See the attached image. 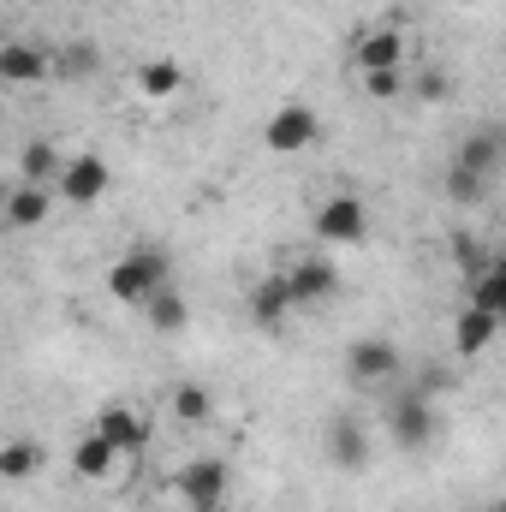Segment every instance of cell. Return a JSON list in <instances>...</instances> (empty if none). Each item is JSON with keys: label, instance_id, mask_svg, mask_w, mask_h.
I'll return each instance as SVG.
<instances>
[{"label": "cell", "instance_id": "obj_1", "mask_svg": "<svg viewBox=\"0 0 506 512\" xmlns=\"http://www.w3.org/2000/svg\"><path fill=\"white\" fill-rule=\"evenodd\" d=\"M161 286H173V268H167V256L155 245H137V251L114 256V268H108V298L131 304V310H143Z\"/></svg>", "mask_w": 506, "mask_h": 512}, {"label": "cell", "instance_id": "obj_2", "mask_svg": "<svg viewBox=\"0 0 506 512\" xmlns=\"http://www.w3.org/2000/svg\"><path fill=\"white\" fill-rule=\"evenodd\" d=\"M310 233H316V245H328V251H352V245L370 239V203H364L358 191H328V197L310 209Z\"/></svg>", "mask_w": 506, "mask_h": 512}, {"label": "cell", "instance_id": "obj_3", "mask_svg": "<svg viewBox=\"0 0 506 512\" xmlns=\"http://www.w3.org/2000/svg\"><path fill=\"white\" fill-rule=\"evenodd\" d=\"M274 274H280V286H286V298H292V316H298V310H322V304H334V292H340L334 256H316V251H292Z\"/></svg>", "mask_w": 506, "mask_h": 512}, {"label": "cell", "instance_id": "obj_4", "mask_svg": "<svg viewBox=\"0 0 506 512\" xmlns=\"http://www.w3.org/2000/svg\"><path fill=\"white\" fill-rule=\"evenodd\" d=\"M173 495L191 512H221L227 495H233V465L221 453H197V459H185L173 471Z\"/></svg>", "mask_w": 506, "mask_h": 512}, {"label": "cell", "instance_id": "obj_5", "mask_svg": "<svg viewBox=\"0 0 506 512\" xmlns=\"http://www.w3.org/2000/svg\"><path fill=\"white\" fill-rule=\"evenodd\" d=\"M387 435H393V447H405V453H429L435 435H441L435 399H423L417 387L393 393V399H387Z\"/></svg>", "mask_w": 506, "mask_h": 512}, {"label": "cell", "instance_id": "obj_6", "mask_svg": "<svg viewBox=\"0 0 506 512\" xmlns=\"http://www.w3.org/2000/svg\"><path fill=\"white\" fill-rule=\"evenodd\" d=\"M108 191H114V167H108L96 149L66 155V161H60V173H54V197H60V203H72V209H96Z\"/></svg>", "mask_w": 506, "mask_h": 512}, {"label": "cell", "instance_id": "obj_7", "mask_svg": "<svg viewBox=\"0 0 506 512\" xmlns=\"http://www.w3.org/2000/svg\"><path fill=\"white\" fill-rule=\"evenodd\" d=\"M405 376V352L387 334H358L346 346V382L352 387H393Z\"/></svg>", "mask_w": 506, "mask_h": 512}, {"label": "cell", "instance_id": "obj_8", "mask_svg": "<svg viewBox=\"0 0 506 512\" xmlns=\"http://www.w3.org/2000/svg\"><path fill=\"white\" fill-rule=\"evenodd\" d=\"M72 471H78V483L114 489V483H126V477H131V453L108 447V441H102L96 429H84V435L72 441Z\"/></svg>", "mask_w": 506, "mask_h": 512}, {"label": "cell", "instance_id": "obj_9", "mask_svg": "<svg viewBox=\"0 0 506 512\" xmlns=\"http://www.w3.org/2000/svg\"><path fill=\"white\" fill-rule=\"evenodd\" d=\"M262 143H268V155H304V149H316V143H322V120H316V108H304V102L274 108L268 126H262Z\"/></svg>", "mask_w": 506, "mask_h": 512}, {"label": "cell", "instance_id": "obj_10", "mask_svg": "<svg viewBox=\"0 0 506 512\" xmlns=\"http://www.w3.org/2000/svg\"><path fill=\"white\" fill-rule=\"evenodd\" d=\"M48 78H54V48L24 42V36H6L0 42V84L6 90H36Z\"/></svg>", "mask_w": 506, "mask_h": 512}, {"label": "cell", "instance_id": "obj_11", "mask_svg": "<svg viewBox=\"0 0 506 512\" xmlns=\"http://www.w3.org/2000/svg\"><path fill=\"white\" fill-rule=\"evenodd\" d=\"M90 429H96L108 447L131 453V459L149 447V411H143V405H131V399H108V405L96 411V423H90Z\"/></svg>", "mask_w": 506, "mask_h": 512}, {"label": "cell", "instance_id": "obj_12", "mask_svg": "<svg viewBox=\"0 0 506 512\" xmlns=\"http://www.w3.org/2000/svg\"><path fill=\"white\" fill-rule=\"evenodd\" d=\"M405 54H411V42H405L399 24H370V30L352 36V66L358 72H399Z\"/></svg>", "mask_w": 506, "mask_h": 512}, {"label": "cell", "instance_id": "obj_13", "mask_svg": "<svg viewBox=\"0 0 506 512\" xmlns=\"http://www.w3.org/2000/svg\"><path fill=\"white\" fill-rule=\"evenodd\" d=\"M161 405H167V417L179 423V429H209L215 423V387L197 382V376H179V382H167V393H161Z\"/></svg>", "mask_w": 506, "mask_h": 512}, {"label": "cell", "instance_id": "obj_14", "mask_svg": "<svg viewBox=\"0 0 506 512\" xmlns=\"http://www.w3.org/2000/svg\"><path fill=\"white\" fill-rule=\"evenodd\" d=\"M54 185H24V179H12V191H6V209H0V227L6 233H36L48 215H54Z\"/></svg>", "mask_w": 506, "mask_h": 512}, {"label": "cell", "instance_id": "obj_15", "mask_svg": "<svg viewBox=\"0 0 506 512\" xmlns=\"http://www.w3.org/2000/svg\"><path fill=\"white\" fill-rule=\"evenodd\" d=\"M322 447H328V459H334L340 471H370V429H364L358 411H340V417L328 423Z\"/></svg>", "mask_w": 506, "mask_h": 512}, {"label": "cell", "instance_id": "obj_16", "mask_svg": "<svg viewBox=\"0 0 506 512\" xmlns=\"http://www.w3.org/2000/svg\"><path fill=\"white\" fill-rule=\"evenodd\" d=\"M501 161H506V137L495 126L465 131V137H459V149H453V167H465V173H477V179H489V185H495Z\"/></svg>", "mask_w": 506, "mask_h": 512}, {"label": "cell", "instance_id": "obj_17", "mask_svg": "<svg viewBox=\"0 0 506 512\" xmlns=\"http://www.w3.org/2000/svg\"><path fill=\"white\" fill-rule=\"evenodd\" d=\"M42 471H48V447L36 435H6L0 441V483L6 489H18V483H30Z\"/></svg>", "mask_w": 506, "mask_h": 512}, {"label": "cell", "instance_id": "obj_18", "mask_svg": "<svg viewBox=\"0 0 506 512\" xmlns=\"http://www.w3.org/2000/svg\"><path fill=\"white\" fill-rule=\"evenodd\" d=\"M185 84H191V78H185L179 60H143V66H137V96H143L149 108H173V102L185 96Z\"/></svg>", "mask_w": 506, "mask_h": 512}, {"label": "cell", "instance_id": "obj_19", "mask_svg": "<svg viewBox=\"0 0 506 512\" xmlns=\"http://www.w3.org/2000/svg\"><path fill=\"white\" fill-rule=\"evenodd\" d=\"M495 340H501V316L459 304V316H453V358H483Z\"/></svg>", "mask_w": 506, "mask_h": 512}, {"label": "cell", "instance_id": "obj_20", "mask_svg": "<svg viewBox=\"0 0 506 512\" xmlns=\"http://www.w3.org/2000/svg\"><path fill=\"white\" fill-rule=\"evenodd\" d=\"M465 304L471 310H489V316H506V262H483L477 274H465Z\"/></svg>", "mask_w": 506, "mask_h": 512}, {"label": "cell", "instance_id": "obj_21", "mask_svg": "<svg viewBox=\"0 0 506 512\" xmlns=\"http://www.w3.org/2000/svg\"><path fill=\"white\" fill-rule=\"evenodd\" d=\"M60 161H66V149H60L54 137H30V143L18 149V179H24V185H54Z\"/></svg>", "mask_w": 506, "mask_h": 512}, {"label": "cell", "instance_id": "obj_22", "mask_svg": "<svg viewBox=\"0 0 506 512\" xmlns=\"http://www.w3.org/2000/svg\"><path fill=\"white\" fill-rule=\"evenodd\" d=\"M286 316H292V298H286V286H280V274H262L251 286V322L256 328H286Z\"/></svg>", "mask_w": 506, "mask_h": 512}, {"label": "cell", "instance_id": "obj_23", "mask_svg": "<svg viewBox=\"0 0 506 512\" xmlns=\"http://www.w3.org/2000/svg\"><path fill=\"white\" fill-rule=\"evenodd\" d=\"M143 322H149L161 340H173V334H185V322H191V304L179 298V286H161V292L143 304Z\"/></svg>", "mask_w": 506, "mask_h": 512}, {"label": "cell", "instance_id": "obj_24", "mask_svg": "<svg viewBox=\"0 0 506 512\" xmlns=\"http://www.w3.org/2000/svg\"><path fill=\"white\" fill-rule=\"evenodd\" d=\"M447 251H453V262H459V274H477L483 262H495V251H489V245H483L477 233H465V227H459V233L447 239Z\"/></svg>", "mask_w": 506, "mask_h": 512}, {"label": "cell", "instance_id": "obj_25", "mask_svg": "<svg viewBox=\"0 0 506 512\" xmlns=\"http://www.w3.org/2000/svg\"><path fill=\"white\" fill-rule=\"evenodd\" d=\"M447 197H453L459 209H471V203H483V197H489V179H477V173H465V167H453V161H447Z\"/></svg>", "mask_w": 506, "mask_h": 512}, {"label": "cell", "instance_id": "obj_26", "mask_svg": "<svg viewBox=\"0 0 506 512\" xmlns=\"http://www.w3.org/2000/svg\"><path fill=\"white\" fill-rule=\"evenodd\" d=\"M405 72L411 66H399V72H358V84H364L370 102H399L405 96Z\"/></svg>", "mask_w": 506, "mask_h": 512}, {"label": "cell", "instance_id": "obj_27", "mask_svg": "<svg viewBox=\"0 0 506 512\" xmlns=\"http://www.w3.org/2000/svg\"><path fill=\"white\" fill-rule=\"evenodd\" d=\"M54 72H66V78H96V48H90V42L60 48V54H54Z\"/></svg>", "mask_w": 506, "mask_h": 512}, {"label": "cell", "instance_id": "obj_28", "mask_svg": "<svg viewBox=\"0 0 506 512\" xmlns=\"http://www.w3.org/2000/svg\"><path fill=\"white\" fill-rule=\"evenodd\" d=\"M6 191H12V179H0V209H6Z\"/></svg>", "mask_w": 506, "mask_h": 512}, {"label": "cell", "instance_id": "obj_29", "mask_svg": "<svg viewBox=\"0 0 506 512\" xmlns=\"http://www.w3.org/2000/svg\"><path fill=\"white\" fill-rule=\"evenodd\" d=\"M489 512H501V507H489Z\"/></svg>", "mask_w": 506, "mask_h": 512}, {"label": "cell", "instance_id": "obj_30", "mask_svg": "<svg viewBox=\"0 0 506 512\" xmlns=\"http://www.w3.org/2000/svg\"><path fill=\"white\" fill-rule=\"evenodd\" d=\"M0 512H6V507H0Z\"/></svg>", "mask_w": 506, "mask_h": 512}]
</instances>
